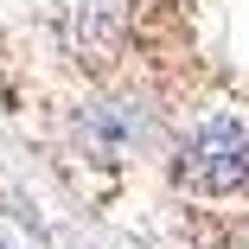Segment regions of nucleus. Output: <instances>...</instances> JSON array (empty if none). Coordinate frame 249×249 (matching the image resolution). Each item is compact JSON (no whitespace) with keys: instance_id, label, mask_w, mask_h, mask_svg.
Wrapping results in <instances>:
<instances>
[{"instance_id":"nucleus-1","label":"nucleus","mask_w":249,"mask_h":249,"mask_svg":"<svg viewBox=\"0 0 249 249\" xmlns=\"http://www.w3.org/2000/svg\"><path fill=\"white\" fill-rule=\"evenodd\" d=\"M173 179L192 198H236L249 192V115L243 109H211L198 115L179 141Z\"/></svg>"},{"instance_id":"nucleus-2","label":"nucleus","mask_w":249,"mask_h":249,"mask_svg":"<svg viewBox=\"0 0 249 249\" xmlns=\"http://www.w3.org/2000/svg\"><path fill=\"white\" fill-rule=\"evenodd\" d=\"M134 19H141L134 0H58V7H52V38H58V52L71 64L115 71L128 58Z\"/></svg>"},{"instance_id":"nucleus-3","label":"nucleus","mask_w":249,"mask_h":249,"mask_svg":"<svg viewBox=\"0 0 249 249\" xmlns=\"http://www.w3.org/2000/svg\"><path fill=\"white\" fill-rule=\"evenodd\" d=\"M134 141H141V115L128 103H89L77 115V147H83L89 160H103V166H115Z\"/></svg>"}]
</instances>
